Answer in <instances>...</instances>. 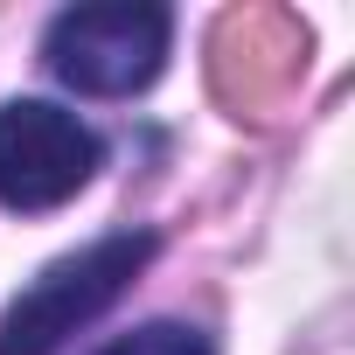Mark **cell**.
<instances>
[{
  "instance_id": "obj_3",
  "label": "cell",
  "mask_w": 355,
  "mask_h": 355,
  "mask_svg": "<svg viewBox=\"0 0 355 355\" xmlns=\"http://www.w3.org/2000/svg\"><path fill=\"white\" fill-rule=\"evenodd\" d=\"M98 174V139L77 112L49 98H15L0 105V202L42 216L63 209L84 182Z\"/></svg>"
},
{
  "instance_id": "obj_4",
  "label": "cell",
  "mask_w": 355,
  "mask_h": 355,
  "mask_svg": "<svg viewBox=\"0 0 355 355\" xmlns=\"http://www.w3.org/2000/svg\"><path fill=\"white\" fill-rule=\"evenodd\" d=\"M98 355H216L196 327H182V320H153V327H132V334H119L112 348H98Z\"/></svg>"
},
{
  "instance_id": "obj_2",
  "label": "cell",
  "mask_w": 355,
  "mask_h": 355,
  "mask_svg": "<svg viewBox=\"0 0 355 355\" xmlns=\"http://www.w3.org/2000/svg\"><path fill=\"white\" fill-rule=\"evenodd\" d=\"M167 35H174V21L153 0H98V8H63L49 21L42 56L84 98H132L160 77Z\"/></svg>"
},
{
  "instance_id": "obj_1",
  "label": "cell",
  "mask_w": 355,
  "mask_h": 355,
  "mask_svg": "<svg viewBox=\"0 0 355 355\" xmlns=\"http://www.w3.org/2000/svg\"><path fill=\"white\" fill-rule=\"evenodd\" d=\"M146 258H153L146 230H119V237H98V244L56 258L8 313H0V355H56L77 327H91L139 279Z\"/></svg>"
}]
</instances>
